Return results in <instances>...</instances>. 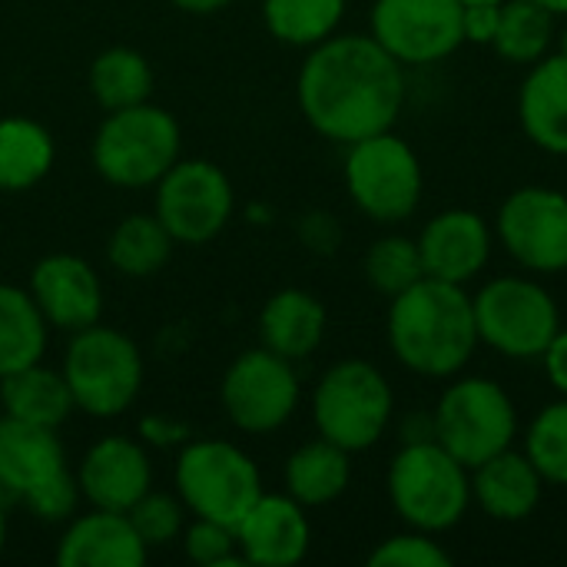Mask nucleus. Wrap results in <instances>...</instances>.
<instances>
[{"mask_svg": "<svg viewBox=\"0 0 567 567\" xmlns=\"http://www.w3.org/2000/svg\"><path fill=\"white\" fill-rule=\"evenodd\" d=\"M296 96L319 136L352 146L395 130L405 106V66L372 33H332L309 47Z\"/></svg>", "mask_w": 567, "mask_h": 567, "instance_id": "nucleus-1", "label": "nucleus"}, {"mask_svg": "<svg viewBox=\"0 0 567 567\" xmlns=\"http://www.w3.org/2000/svg\"><path fill=\"white\" fill-rule=\"evenodd\" d=\"M385 339L399 365L422 379L462 375L482 346L465 286L432 276H422L415 286L389 299Z\"/></svg>", "mask_w": 567, "mask_h": 567, "instance_id": "nucleus-2", "label": "nucleus"}, {"mask_svg": "<svg viewBox=\"0 0 567 567\" xmlns=\"http://www.w3.org/2000/svg\"><path fill=\"white\" fill-rule=\"evenodd\" d=\"M385 492L405 528L445 535L472 508V472L435 439H412L392 455Z\"/></svg>", "mask_w": 567, "mask_h": 567, "instance_id": "nucleus-3", "label": "nucleus"}, {"mask_svg": "<svg viewBox=\"0 0 567 567\" xmlns=\"http://www.w3.org/2000/svg\"><path fill=\"white\" fill-rule=\"evenodd\" d=\"M432 439L472 472L475 465L515 445V399L488 375H455L435 402Z\"/></svg>", "mask_w": 567, "mask_h": 567, "instance_id": "nucleus-4", "label": "nucleus"}, {"mask_svg": "<svg viewBox=\"0 0 567 567\" xmlns=\"http://www.w3.org/2000/svg\"><path fill=\"white\" fill-rule=\"evenodd\" d=\"M395 415L389 379L365 359H342L312 392V422L322 439L346 452H369L382 442Z\"/></svg>", "mask_w": 567, "mask_h": 567, "instance_id": "nucleus-5", "label": "nucleus"}, {"mask_svg": "<svg viewBox=\"0 0 567 567\" xmlns=\"http://www.w3.org/2000/svg\"><path fill=\"white\" fill-rule=\"evenodd\" d=\"M179 123L163 106H123L100 123L93 136V166L106 183L123 189L156 186L179 159Z\"/></svg>", "mask_w": 567, "mask_h": 567, "instance_id": "nucleus-6", "label": "nucleus"}, {"mask_svg": "<svg viewBox=\"0 0 567 567\" xmlns=\"http://www.w3.org/2000/svg\"><path fill=\"white\" fill-rule=\"evenodd\" d=\"M472 309L478 342L515 362L542 359L561 329V309L555 296L532 276L488 279L472 296Z\"/></svg>", "mask_w": 567, "mask_h": 567, "instance_id": "nucleus-7", "label": "nucleus"}, {"mask_svg": "<svg viewBox=\"0 0 567 567\" xmlns=\"http://www.w3.org/2000/svg\"><path fill=\"white\" fill-rule=\"evenodd\" d=\"M342 176L355 209L382 226H395L415 216L425 193L422 159L395 130L352 143Z\"/></svg>", "mask_w": 567, "mask_h": 567, "instance_id": "nucleus-8", "label": "nucleus"}, {"mask_svg": "<svg viewBox=\"0 0 567 567\" xmlns=\"http://www.w3.org/2000/svg\"><path fill=\"white\" fill-rule=\"evenodd\" d=\"M63 379L80 412L93 419H116L140 395L143 355L130 336L96 322L73 332L63 359Z\"/></svg>", "mask_w": 567, "mask_h": 567, "instance_id": "nucleus-9", "label": "nucleus"}, {"mask_svg": "<svg viewBox=\"0 0 567 567\" xmlns=\"http://www.w3.org/2000/svg\"><path fill=\"white\" fill-rule=\"evenodd\" d=\"M176 495L196 518L236 528L262 495L256 462L233 442H189L176 458Z\"/></svg>", "mask_w": 567, "mask_h": 567, "instance_id": "nucleus-10", "label": "nucleus"}, {"mask_svg": "<svg viewBox=\"0 0 567 567\" xmlns=\"http://www.w3.org/2000/svg\"><path fill=\"white\" fill-rule=\"evenodd\" d=\"M462 0H375L369 33L402 66H435L465 47Z\"/></svg>", "mask_w": 567, "mask_h": 567, "instance_id": "nucleus-11", "label": "nucleus"}, {"mask_svg": "<svg viewBox=\"0 0 567 567\" xmlns=\"http://www.w3.org/2000/svg\"><path fill=\"white\" fill-rule=\"evenodd\" d=\"M495 239L532 276L567 269V193L551 186H522L505 196L495 216Z\"/></svg>", "mask_w": 567, "mask_h": 567, "instance_id": "nucleus-12", "label": "nucleus"}, {"mask_svg": "<svg viewBox=\"0 0 567 567\" xmlns=\"http://www.w3.org/2000/svg\"><path fill=\"white\" fill-rule=\"evenodd\" d=\"M236 209L229 176L209 159H176L156 183V219L176 243H209Z\"/></svg>", "mask_w": 567, "mask_h": 567, "instance_id": "nucleus-13", "label": "nucleus"}, {"mask_svg": "<svg viewBox=\"0 0 567 567\" xmlns=\"http://www.w3.org/2000/svg\"><path fill=\"white\" fill-rule=\"evenodd\" d=\"M299 375L289 359L262 349L243 352L223 375V409L239 432L269 435L299 409Z\"/></svg>", "mask_w": 567, "mask_h": 567, "instance_id": "nucleus-14", "label": "nucleus"}, {"mask_svg": "<svg viewBox=\"0 0 567 567\" xmlns=\"http://www.w3.org/2000/svg\"><path fill=\"white\" fill-rule=\"evenodd\" d=\"M415 243L422 252L425 276L455 282V286H468L472 279H478L485 272V266L492 259L495 229L482 213L455 206V209L435 213L422 226Z\"/></svg>", "mask_w": 567, "mask_h": 567, "instance_id": "nucleus-15", "label": "nucleus"}, {"mask_svg": "<svg viewBox=\"0 0 567 567\" xmlns=\"http://www.w3.org/2000/svg\"><path fill=\"white\" fill-rule=\"evenodd\" d=\"M30 296L40 306L47 326L80 332L100 322L103 286L93 266L70 252L43 256L30 272Z\"/></svg>", "mask_w": 567, "mask_h": 567, "instance_id": "nucleus-16", "label": "nucleus"}, {"mask_svg": "<svg viewBox=\"0 0 567 567\" xmlns=\"http://www.w3.org/2000/svg\"><path fill=\"white\" fill-rule=\"evenodd\" d=\"M239 558L259 567H292L309 555L312 525L292 495H259L236 525Z\"/></svg>", "mask_w": 567, "mask_h": 567, "instance_id": "nucleus-17", "label": "nucleus"}, {"mask_svg": "<svg viewBox=\"0 0 567 567\" xmlns=\"http://www.w3.org/2000/svg\"><path fill=\"white\" fill-rule=\"evenodd\" d=\"M76 482L93 508L130 512L153 488V465L133 439L106 435L83 455Z\"/></svg>", "mask_w": 567, "mask_h": 567, "instance_id": "nucleus-18", "label": "nucleus"}, {"mask_svg": "<svg viewBox=\"0 0 567 567\" xmlns=\"http://www.w3.org/2000/svg\"><path fill=\"white\" fill-rule=\"evenodd\" d=\"M545 488L548 482L542 478L535 462L515 445L472 468V505H478L492 522L502 525L528 522L538 512Z\"/></svg>", "mask_w": 567, "mask_h": 567, "instance_id": "nucleus-19", "label": "nucleus"}, {"mask_svg": "<svg viewBox=\"0 0 567 567\" xmlns=\"http://www.w3.org/2000/svg\"><path fill=\"white\" fill-rule=\"evenodd\" d=\"M150 548L136 535L126 512L93 508L70 522L56 548L60 567H143Z\"/></svg>", "mask_w": 567, "mask_h": 567, "instance_id": "nucleus-20", "label": "nucleus"}, {"mask_svg": "<svg viewBox=\"0 0 567 567\" xmlns=\"http://www.w3.org/2000/svg\"><path fill=\"white\" fill-rule=\"evenodd\" d=\"M525 136L548 156H567V50H551L528 66L518 90Z\"/></svg>", "mask_w": 567, "mask_h": 567, "instance_id": "nucleus-21", "label": "nucleus"}, {"mask_svg": "<svg viewBox=\"0 0 567 567\" xmlns=\"http://www.w3.org/2000/svg\"><path fill=\"white\" fill-rule=\"evenodd\" d=\"M66 468V452L56 439V429H43L33 422L0 419V485L23 498L56 472Z\"/></svg>", "mask_w": 567, "mask_h": 567, "instance_id": "nucleus-22", "label": "nucleus"}, {"mask_svg": "<svg viewBox=\"0 0 567 567\" xmlns=\"http://www.w3.org/2000/svg\"><path fill=\"white\" fill-rule=\"evenodd\" d=\"M326 306L306 289L276 292L259 312V339L269 352L299 362L309 359L326 339Z\"/></svg>", "mask_w": 567, "mask_h": 567, "instance_id": "nucleus-23", "label": "nucleus"}, {"mask_svg": "<svg viewBox=\"0 0 567 567\" xmlns=\"http://www.w3.org/2000/svg\"><path fill=\"white\" fill-rule=\"evenodd\" d=\"M286 495H292L302 508H322L346 495L352 482V452L339 449L329 439H316L299 445L286 462Z\"/></svg>", "mask_w": 567, "mask_h": 567, "instance_id": "nucleus-24", "label": "nucleus"}, {"mask_svg": "<svg viewBox=\"0 0 567 567\" xmlns=\"http://www.w3.org/2000/svg\"><path fill=\"white\" fill-rule=\"evenodd\" d=\"M0 402L10 419L33 422L43 429H60L76 409L63 372H53L43 362L0 375Z\"/></svg>", "mask_w": 567, "mask_h": 567, "instance_id": "nucleus-25", "label": "nucleus"}, {"mask_svg": "<svg viewBox=\"0 0 567 567\" xmlns=\"http://www.w3.org/2000/svg\"><path fill=\"white\" fill-rule=\"evenodd\" d=\"M53 136L30 116L0 120V189L20 193L37 186L53 169Z\"/></svg>", "mask_w": 567, "mask_h": 567, "instance_id": "nucleus-26", "label": "nucleus"}, {"mask_svg": "<svg viewBox=\"0 0 567 567\" xmlns=\"http://www.w3.org/2000/svg\"><path fill=\"white\" fill-rule=\"evenodd\" d=\"M47 319L33 296L0 282V375L27 369L47 352Z\"/></svg>", "mask_w": 567, "mask_h": 567, "instance_id": "nucleus-27", "label": "nucleus"}, {"mask_svg": "<svg viewBox=\"0 0 567 567\" xmlns=\"http://www.w3.org/2000/svg\"><path fill=\"white\" fill-rule=\"evenodd\" d=\"M173 243L176 239L156 219V213L153 216L133 213V216L120 219V226L113 229V236L106 243V256H110V266L116 272L133 276V279H146L169 262Z\"/></svg>", "mask_w": 567, "mask_h": 567, "instance_id": "nucleus-28", "label": "nucleus"}, {"mask_svg": "<svg viewBox=\"0 0 567 567\" xmlns=\"http://www.w3.org/2000/svg\"><path fill=\"white\" fill-rule=\"evenodd\" d=\"M555 13L535 0H505L492 50L512 66H532L555 47Z\"/></svg>", "mask_w": 567, "mask_h": 567, "instance_id": "nucleus-29", "label": "nucleus"}, {"mask_svg": "<svg viewBox=\"0 0 567 567\" xmlns=\"http://www.w3.org/2000/svg\"><path fill=\"white\" fill-rule=\"evenodd\" d=\"M90 90L106 113L146 103L153 93V66L140 50L110 47L90 66Z\"/></svg>", "mask_w": 567, "mask_h": 567, "instance_id": "nucleus-30", "label": "nucleus"}, {"mask_svg": "<svg viewBox=\"0 0 567 567\" xmlns=\"http://www.w3.org/2000/svg\"><path fill=\"white\" fill-rule=\"evenodd\" d=\"M349 0H262V20L279 43L316 47L339 33Z\"/></svg>", "mask_w": 567, "mask_h": 567, "instance_id": "nucleus-31", "label": "nucleus"}, {"mask_svg": "<svg viewBox=\"0 0 567 567\" xmlns=\"http://www.w3.org/2000/svg\"><path fill=\"white\" fill-rule=\"evenodd\" d=\"M422 276H425L422 252H419V243L409 236L389 233V236L375 239L365 252V279L385 299L405 292Z\"/></svg>", "mask_w": 567, "mask_h": 567, "instance_id": "nucleus-32", "label": "nucleus"}, {"mask_svg": "<svg viewBox=\"0 0 567 567\" xmlns=\"http://www.w3.org/2000/svg\"><path fill=\"white\" fill-rule=\"evenodd\" d=\"M522 452L535 462V468L542 472V478L548 485L567 488V399L561 395L558 402L545 405L528 432H525V445Z\"/></svg>", "mask_w": 567, "mask_h": 567, "instance_id": "nucleus-33", "label": "nucleus"}, {"mask_svg": "<svg viewBox=\"0 0 567 567\" xmlns=\"http://www.w3.org/2000/svg\"><path fill=\"white\" fill-rule=\"evenodd\" d=\"M369 567H452V555L439 542V535L405 528L375 545Z\"/></svg>", "mask_w": 567, "mask_h": 567, "instance_id": "nucleus-34", "label": "nucleus"}, {"mask_svg": "<svg viewBox=\"0 0 567 567\" xmlns=\"http://www.w3.org/2000/svg\"><path fill=\"white\" fill-rule=\"evenodd\" d=\"M130 522L146 548L169 545L183 535V502L166 492H146L130 512Z\"/></svg>", "mask_w": 567, "mask_h": 567, "instance_id": "nucleus-35", "label": "nucleus"}, {"mask_svg": "<svg viewBox=\"0 0 567 567\" xmlns=\"http://www.w3.org/2000/svg\"><path fill=\"white\" fill-rule=\"evenodd\" d=\"M189 561L203 567H223L243 561L239 558V545H236V528L209 522V518H196L186 528V542H183Z\"/></svg>", "mask_w": 567, "mask_h": 567, "instance_id": "nucleus-36", "label": "nucleus"}, {"mask_svg": "<svg viewBox=\"0 0 567 567\" xmlns=\"http://www.w3.org/2000/svg\"><path fill=\"white\" fill-rule=\"evenodd\" d=\"M80 482L70 475V468L56 472L50 482H43L40 488H33L30 495H23L27 508L40 518V522H66L76 512L80 502Z\"/></svg>", "mask_w": 567, "mask_h": 567, "instance_id": "nucleus-37", "label": "nucleus"}, {"mask_svg": "<svg viewBox=\"0 0 567 567\" xmlns=\"http://www.w3.org/2000/svg\"><path fill=\"white\" fill-rule=\"evenodd\" d=\"M498 20H502V3H465V13H462L465 43L492 47L498 33Z\"/></svg>", "mask_w": 567, "mask_h": 567, "instance_id": "nucleus-38", "label": "nucleus"}, {"mask_svg": "<svg viewBox=\"0 0 567 567\" xmlns=\"http://www.w3.org/2000/svg\"><path fill=\"white\" fill-rule=\"evenodd\" d=\"M538 362L545 365V375H548L551 389L567 399V329L565 326L558 329V336L551 339V346L545 349V355H542Z\"/></svg>", "mask_w": 567, "mask_h": 567, "instance_id": "nucleus-39", "label": "nucleus"}, {"mask_svg": "<svg viewBox=\"0 0 567 567\" xmlns=\"http://www.w3.org/2000/svg\"><path fill=\"white\" fill-rule=\"evenodd\" d=\"M140 432H143V439L153 442V445H173V442H183V439L189 435L186 425H169V422H163V419H143Z\"/></svg>", "mask_w": 567, "mask_h": 567, "instance_id": "nucleus-40", "label": "nucleus"}, {"mask_svg": "<svg viewBox=\"0 0 567 567\" xmlns=\"http://www.w3.org/2000/svg\"><path fill=\"white\" fill-rule=\"evenodd\" d=\"M179 10H186V13H196V17H206V13H216V10H223L226 3H233V0H173Z\"/></svg>", "mask_w": 567, "mask_h": 567, "instance_id": "nucleus-41", "label": "nucleus"}, {"mask_svg": "<svg viewBox=\"0 0 567 567\" xmlns=\"http://www.w3.org/2000/svg\"><path fill=\"white\" fill-rule=\"evenodd\" d=\"M535 3H542L555 17H567V0H535Z\"/></svg>", "mask_w": 567, "mask_h": 567, "instance_id": "nucleus-42", "label": "nucleus"}, {"mask_svg": "<svg viewBox=\"0 0 567 567\" xmlns=\"http://www.w3.org/2000/svg\"><path fill=\"white\" fill-rule=\"evenodd\" d=\"M3 542H7V515H3V505H0V551H3Z\"/></svg>", "mask_w": 567, "mask_h": 567, "instance_id": "nucleus-43", "label": "nucleus"}, {"mask_svg": "<svg viewBox=\"0 0 567 567\" xmlns=\"http://www.w3.org/2000/svg\"><path fill=\"white\" fill-rule=\"evenodd\" d=\"M558 50H567V27H565V33L558 37Z\"/></svg>", "mask_w": 567, "mask_h": 567, "instance_id": "nucleus-44", "label": "nucleus"}, {"mask_svg": "<svg viewBox=\"0 0 567 567\" xmlns=\"http://www.w3.org/2000/svg\"><path fill=\"white\" fill-rule=\"evenodd\" d=\"M462 3H505V0H462Z\"/></svg>", "mask_w": 567, "mask_h": 567, "instance_id": "nucleus-45", "label": "nucleus"}]
</instances>
